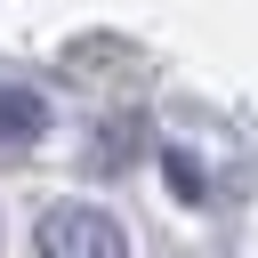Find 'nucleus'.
<instances>
[{
  "mask_svg": "<svg viewBox=\"0 0 258 258\" xmlns=\"http://www.w3.org/2000/svg\"><path fill=\"white\" fill-rule=\"evenodd\" d=\"M32 242H40V258H129V234L105 202H48Z\"/></svg>",
  "mask_w": 258,
  "mask_h": 258,
  "instance_id": "f257e3e1",
  "label": "nucleus"
},
{
  "mask_svg": "<svg viewBox=\"0 0 258 258\" xmlns=\"http://www.w3.org/2000/svg\"><path fill=\"white\" fill-rule=\"evenodd\" d=\"M40 129H48V97L32 81H8L0 73V145H32Z\"/></svg>",
  "mask_w": 258,
  "mask_h": 258,
  "instance_id": "f03ea898",
  "label": "nucleus"
}]
</instances>
